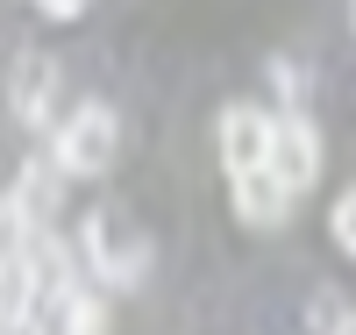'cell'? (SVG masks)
Returning a JSON list of instances; mask_svg holds the SVG:
<instances>
[{
  "label": "cell",
  "mask_w": 356,
  "mask_h": 335,
  "mask_svg": "<svg viewBox=\"0 0 356 335\" xmlns=\"http://www.w3.org/2000/svg\"><path fill=\"white\" fill-rule=\"evenodd\" d=\"M114 150H122V121H114V107L86 100V107H72L65 129H57L50 164H57V171H72V178H100V171L114 164Z\"/></svg>",
  "instance_id": "1"
},
{
  "label": "cell",
  "mask_w": 356,
  "mask_h": 335,
  "mask_svg": "<svg viewBox=\"0 0 356 335\" xmlns=\"http://www.w3.org/2000/svg\"><path fill=\"white\" fill-rule=\"evenodd\" d=\"M86 250H93V271L107 286H136L143 271H150V235L129 215H114V207H100V215L86 221Z\"/></svg>",
  "instance_id": "2"
},
{
  "label": "cell",
  "mask_w": 356,
  "mask_h": 335,
  "mask_svg": "<svg viewBox=\"0 0 356 335\" xmlns=\"http://www.w3.org/2000/svg\"><path fill=\"white\" fill-rule=\"evenodd\" d=\"M271 143H278V121L264 107H228L221 114V164H228V178L271 171Z\"/></svg>",
  "instance_id": "3"
},
{
  "label": "cell",
  "mask_w": 356,
  "mask_h": 335,
  "mask_svg": "<svg viewBox=\"0 0 356 335\" xmlns=\"http://www.w3.org/2000/svg\"><path fill=\"white\" fill-rule=\"evenodd\" d=\"M271 171L285 178V193H307L321 178V136L307 114H285L278 121V143H271Z\"/></svg>",
  "instance_id": "4"
},
{
  "label": "cell",
  "mask_w": 356,
  "mask_h": 335,
  "mask_svg": "<svg viewBox=\"0 0 356 335\" xmlns=\"http://www.w3.org/2000/svg\"><path fill=\"white\" fill-rule=\"evenodd\" d=\"M8 86H15V93H8L15 114L29 121V129H43V121H50V93H57V57H50V50H22Z\"/></svg>",
  "instance_id": "5"
},
{
  "label": "cell",
  "mask_w": 356,
  "mask_h": 335,
  "mask_svg": "<svg viewBox=\"0 0 356 335\" xmlns=\"http://www.w3.org/2000/svg\"><path fill=\"white\" fill-rule=\"evenodd\" d=\"M36 257V215L22 207V193H0V286L22 279Z\"/></svg>",
  "instance_id": "6"
},
{
  "label": "cell",
  "mask_w": 356,
  "mask_h": 335,
  "mask_svg": "<svg viewBox=\"0 0 356 335\" xmlns=\"http://www.w3.org/2000/svg\"><path fill=\"white\" fill-rule=\"evenodd\" d=\"M235 215H243L250 228H278V221L292 215L285 178H278V171H250V178H235Z\"/></svg>",
  "instance_id": "7"
},
{
  "label": "cell",
  "mask_w": 356,
  "mask_h": 335,
  "mask_svg": "<svg viewBox=\"0 0 356 335\" xmlns=\"http://www.w3.org/2000/svg\"><path fill=\"white\" fill-rule=\"evenodd\" d=\"M57 335H107V307H100V293L72 286L65 299H57Z\"/></svg>",
  "instance_id": "8"
},
{
  "label": "cell",
  "mask_w": 356,
  "mask_h": 335,
  "mask_svg": "<svg viewBox=\"0 0 356 335\" xmlns=\"http://www.w3.org/2000/svg\"><path fill=\"white\" fill-rule=\"evenodd\" d=\"M328 228H335V242H342V257H356V186L335 200V215H328Z\"/></svg>",
  "instance_id": "9"
},
{
  "label": "cell",
  "mask_w": 356,
  "mask_h": 335,
  "mask_svg": "<svg viewBox=\"0 0 356 335\" xmlns=\"http://www.w3.org/2000/svg\"><path fill=\"white\" fill-rule=\"evenodd\" d=\"M342 335H356V307H349V314H342Z\"/></svg>",
  "instance_id": "10"
}]
</instances>
